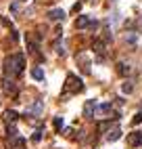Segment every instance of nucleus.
<instances>
[{
	"label": "nucleus",
	"mask_w": 142,
	"mask_h": 149,
	"mask_svg": "<svg viewBox=\"0 0 142 149\" xmlns=\"http://www.w3.org/2000/svg\"><path fill=\"white\" fill-rule=\"evenodd\" d=\"M25 69V57L23 55H11L4 59V74L6 78H13V76H19Z\"/></svg>",
	"instance_id": "obj_1"
},
{
	"label": "nucleus",
	"mask_w": 142,
	"mask_h": 149,
	"mask_svg": "<svg viewBox=\"0 0 142 149\" xmlns=\"http://www.w3.org/2000/svg\"><path fill=\"white\" fill-rule=\"evenodd\" d=\"M84 88V82L79 80L77 76H73V74H69L67 76V80H65V86H63V91L65 93H69V95H75V93H79Z\"/></svg>",
	"instance_id": "obj_2"
},
{
	"label": "nucleus",
	"mask_w": 142,
	"mask_h": 149,
	"mask_svg": "<svg viewBox=\"0 0 142 149\" xmlns=\"http://www.w3.org/2000/svg\"><path fill=\"white\" fill-rule=\"evenodd\" d=\"M94 118L109 120V118H117V113L113 111V107H111L109 103H103V105H96V107H94Z\"/></svg>",
	"instance_id": "obj_3"
},
{
	"label": "nucleus",
	"mask_w": 142,
	"mask_h": 149,
	"mask_svg": "<svg viewBox=\"0 0 142 149\" xmlns=\"http://www.w3.org/2000/svg\"><path fill=\"white\" fill-rule=\"evenodd\" d=\"M2 91L6 95H11V97L17 95V84L13 82V78H4V80H2Z\"/></svg>",
	"instance_id": "obj_4"
},
{
	"label": "nucleus",
	"mask_w": 142,
	"mask_h": 149,
	"mask_svg": "<svg viewBox=\"0 0 142 149\" xmlns=\"http://www.w3.org/2000/svg\"><path fill=\"white\" fill-rule=\"evenodd\" d=\"M8 136H11V139H8V147H11V149H15V147H23L25 145V141H23V136L21 134H8Z\"/></svg>",
	"instance_id": "obj_5"
},
{
	"label": "nucleus",
	"mask_w": 142,
	"mask_h": 149,
	"mask_svg": "<svg viewBox=\"0 0 142 149\" xmlns=\"http://www.w3.org/2000/svg\"><path fill=\"white\" fill-rule=\"evenodd\" d=\"M17 118H19V113L15 111V109H4V111H2V120H4L6 124H13Z\"/></svg>",
	"instance_id": "obj_6"
},
{
	"label": "nucleus",
	"mask_w": 142,
	"mask_h": 149,
	"mask_svg": "<svg viewBox=\"0 0 142 149\" xmlns=\"http://www.w3.org/2000/svg\"><path fill=\"white\" fill-rule=\"evenodd\" d=\"M128 143H130L132 147H136V145H140V143H142V132H138V130H134V132H130V136H128Z\"/></svg>",
	"instance_id": "obj_7"
},
{
	"label": "nucleus",
	"mask_w": 142,
	"mask_h": 149,
	"mask_svg": "<svg viewBox=\"0 0 142 149\" xmlns=\"http://www.w3.org/2000/svg\"><path fill=\"white\" fill-rule=\"evenodd\" d=\"M94 107H96V101H94V99H90V101L84 105V116L86 118H94Z\"/></svg>",
	"instance_id": "obj_8"
},
{
	"label": "nucleus",
	"mask_w": 142,
	"mask_h": 149,
	"mask_svg": "<svg viewBox=\"0 0 142 149\" xmlns=\"http://www.w3.org/2000/svg\"><path fill=\"white\" fill-rule=\"evenodd\" d=\"M48 17L52 19V21H63V19H65V11H63V8H52V11L48 13Z\"/></svg>",
	"instance_id": "obj_9"
},
{
	"label": "nucleus",
	"mask_w": 142,
	"mask_h": 149,
	"mask_svg": "<svg viewBox=\"0 0 142 149\" xmlns=\"http://www.w3.org/2000/svg\"><path fill=\"white\" fill-rule=\"evenodd\" d=\"M90 25V17L88 15H79L77 19H75V27L77 29H84V27H88Z\"/></svg>",
	"instance_id": "obj_10"
},
{
	"label": "nucleus",
	"mask_w": 142,
	"mask_h": 149,
	"mask_svg": "<svg viewBox=\"0 0 142 149\" xmlns=\"http://www.w3.org/2000/svg\"><path fill=\"white\" fill-rule=\"evenodd\" d=\"M32 78H34V80H38V82L44 80V72H42V67H40V65H34V69H32Z\"/></svg>",
	"instance_id": "obj_11"
},
{
	"label": "nucleus",
	"mask_w": 142,
	"mask_h": 149,
	"mask_svg": "<svg viewBox=\"0 0 142 149\" xmlns=\"http://www.w3.org/2000/svg\"><path fill=\"white\" fill-rule=\"evenodd\" d=\"M119 136H121V130H119L117 126H113V128L109 130V134H107V141H111V143H113V141H117Z\"/></svg>",
	"instance_id": "obj_12"
},
{
	"label": "nucleus",
	"mask_w": 142,
	"mask_h": 149,
	"mask_svg": "<svg viewBox=\"0 0 142 149\" xmlns=\"http://www.w3.org/2000/svg\"><path fill=\"white\" fill-rule=\"evenodd\" d=\"M92 48H94V53H96L98 57H103V55H105V42H103V40H94Z\"/></svg>",
	"instance_id": "obj_13"
},
{
	"label": "nucleus",
	"mask_w": 142,
	"mask_h": 149,
	"mask_svg": "<svg viewBox=\"0 0 142 149\" xmlns=\"http://www.w3.org/2000/svg\"><path fill=\"white\" fill-rule=\"evenodd\" d=\"M77 61H79V67H82V72H90V61H88V59H84V55H79L77 57Z\"/></svg>",
	"instance_id": "obj_14"
},
{
	"label": "nucleus",
	"mask_w": 142,
	"mask_h": 149,
	"mask_svg": "<svg viewBox=\"0 0 142 149\" xmlns=\"http://www.w3.org/2000/svg\"><path fill=\"white\" fill-rule=\"evenodd\" d=\"M117 69H119V74H123V76H128V74H130V65H128V63H119V67H117Z\"/></svg>",
	"instance_id": "obj_15"
},
{
	"label": "nucleus",
	"mask_w": 142,
	"mask_h": 149,
	"mask_svg": "<svg viewBox=\"0 0 142 149\" xmlns=\"http://www.w3.org/2000/svg\"><path fill=\"white\" fill-rule=\"evenodd\" d=\"M32 111H36V113H42V101H36V103L32 105Z\"/></svg>",
	"instance_id": "obj_16"
},
{
	"label": "nucleus",
	"mask_w": 142,
	"mask_h": 149,
	"mask_svg": "<svg viewBox=\"0 0 142 149\" xmlns=\"http://www.w3.org/2000/svg\"><path fill=\"white\" fill-rule=\"evenodd\" d=\"M54 126H57V130H63V118H61V116L54 118Z\"/></svg>",
	"instance_id": "obj_17"
},
{
	"label": "nucleus",
	"mask_w": 142,
	"mask_h": 149,
	"mask_svg": "<svg viewBox=\"0 0 142 149\" xmlns=\"http://www.w3.org/2000/svg\"><path fill=\"white\" fill-rule=\"evenodd\" d=\"M32 141H34V143H38V141H42V130H36V132L32 134Z\"/></svg>",
	"instance_id": "obj_18"
},
{
	"label": "nucleus",
	"mask_w": 142,
	"mask_h": 149,
	"mask_svg": "<svg viewBox=\"0 0 142 149\" xmlns=\"http://www.w3.org/2000/svg\"><path fill=\"white\" fill-rule=\"evenodd\" d=\"M132 124H134V126H138V124H142V113H136L134 118H132Z\"/></svg>",
	"instance_id": "obj_19"
},
{
	"label": "nucleus",
	"mask_w": 142,
	"mask_h": 149,
	"mask_svg": "<svg viewBox=\"0 0 142 149\" xmlns=\"http://www.w3.org/2000/svg\"><path fill=\"white\" fill-rule=\"evenodd\" d=\"M121 91H123V93H132V91H134V86H132L130 82H125L123 86H121Z\"/></svg>",
	"instance_id": "obj_20"
},
{
	"label": "nucleus",
	"mask_w": 142,
	"mask_h": 149,
	"mask_svg": "<svg viewBox=\"0 0 142 149\" xmlns=\"http://www.w3.org/2000/svg\"><path fill=\"white\" fill-rule=\"evenodd\" d=\"M63 132H65V136H69V139H75V134H73L75 130H73V128H65Z\"/></svg>",
	"instance_id": "obj_21"
},
{
	"label": "nucleus",
	"mask_w": 142,
	"mask_h": 149,
	"mask_svg": "<svg viewBox=\"0 0 142 149\" xmlns=\"http://www.w3.org/2000/svg\"><path fill=\"white\" fill-rule=\"evenodd\" d=\"M0 23L6 25V27H11V21H8V19H4V17H0Z\"/></svg>",
	"instance_id": "obj_22"
},
{
	"label": "nucleus",
	"mask_w": 142,
	"mask_h": 149,
	"mask_svg": "<svg viewBox=\"0 0 142 149\" xmlns=\"http://www.w3.org/2000/svg\"><path fill=\"white\" fill-rule=\"evenodd\" d=\"M61 34H63V29L57 27V29H54V38H61Z\"/></svg>",
	"instance_id": "obj_23"
},
{
	"label": "nucleus",
	"mask_w": 142,
	"mask_h": 149,
	"mask_svg": "<svg viewBox=\"0 0 142 149\" xmlns=\"http://www.w3.org/2000/svg\"><path fill=\"white\" fill-rule=\"evenodd\" d=\"M17 8H19V4H17V2H13V4H11V11H13V13H17Z\"/></svg>",
	"instance_id": "obj_24"
},
{
	"label": "nucleus",
	"mask_w": 142,
	"mask_h": 149,
	"mask_svg": "<svg viewBox=\"0 0 142 149\" xmlns=\"http://www.w3.org/2000/svg\"><path fill=\"white\" fill-rule=\"evenodd\" d=\"M19 2H25V0H19Z\"/></svg>",
	"instance_id": "obj_25"
}]
</instances>
